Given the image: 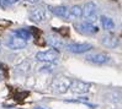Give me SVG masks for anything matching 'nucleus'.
Returning a JSON list of instances; mask_svg holds the SVG:
<instances>
[{"label": "nucleus", "instance_id": "obj_19", "mask_svg": "<svg viewBox=\"0 0 122 109\" xmlns=\"http://www.w3.org/2000/svg\"><path fill=\"white\" fill-rule=\"evenodd\" d=\"M33 109H45V108H42V107H36V108H33Z\"/></svg>", "mask_w": 122, "mask_h": 109}, {"label": "nucleus", "instance_id": "obj_11", "mask_svg": "<svg viewBox=\"0 0 122 109\" xmlns=\"http://www.w3.org/2000/svg\"><path fill=\"white\" fill-rule=\"evenodd\" d=\"M101 43H102V45L107 48H116L118 45V38L116 36L109 33V34H105L101 38Z\"/></svg>", "mask_w": 122, "mask_h": 109}, {"label": "nucleus", "instance_id": "obj_3", "mask_svg": "<svg viewBox=\"0 0 122 109\" xmlns=\"http://www.w3.org/2000/svg\"><path fill=\"white\" fill-rule=\"evenodd\" d=\"M47 15H48V10L43 5L35 6L30 12V17L35 22H42V21L47 20Z\"/></svg>", "mask_w": 122, "mask_h": 109}, {"label": "nucleus", "instance_id": "obj_7", "mask_svg": "<svg viewBox=\"0 0 122 109\" xmlns=\"http://www.w3.org/2000/svg\"><path fill=\"white\" fill-rule=\"evenodd\" d=\"M76 28H78V31L83 34H95V33L99 32V27L95 26L92 22H88V21L80 23Z\"/></svg>", "mask_w": 122, "mask_h": 109}, {"label": "nucleus", "instance_id": "obj_17", "mask_svg": "<svg viewBox=\"0 0 122 109\" xmlns=\"http://www.w3.org/2000/svg\"><path fill=\"white\" fill-rule=\"evenodd\" d=\"M25 1H27V3H30V4H36V3H38L40 0H25Z\"/></svg>", "mask_w": 122, "mask_h": 109}, {"label": "nucleus", "instance_id": "obj_16", "mask_svg": "<svg viewBox=\"0 0 122 109\" xmlns=\"http://www.w3.org/2000/svg\"><path fill=\"white\" fill-rule=\"evenodd\" d=\"M8 4H9L8 0H0V6H4V8H5V6L8 5Z\"/></svg>", "mask_w": 122, "mask_h": 109}, {"label": "nucleus", "instance_id": "obj_2", "mask_svg": "<svg viewBox=\"0 0 122 109\" xmlns=\"http://www.w3.org/2000/svg\"><path fill=\"white\" fill-rule=\"evenodd\" d=\"M36 59L38 61H42V63H56L57 60L59 59V52L57 49L52 48V49H48L46 52H38L36 54Z\"/></svg>", "mask_w": 122, "mask_h": 109}, {"label": "nucleus", "instance_id": "obj_8", "mask_svg": "<svg viewBox=\"0 0 122 109\" xmlns=\"http://www.w3.org/2000/svg\"><path fill=\"white\" fill-rule=\"evenodd\" d=\"M8 45L10 49L12 50H19V49H22L27 45V42L24 41V39H21L20 37H17V36H11V37L8 39Z\"/></svg>", "mask_w": 122, "mask_h": 109}, {"label": "nucleus", "instance_id": "obj_9", "mask_svg": "<svg viewBox=\"0 0 122 109\" xmlns=\"http://www.w3.org/2000/svg\"><path fill=\"white\" fill-rule=\"evenodd\" d=\"M90 63H94V64H105L109 61V55H106L104 53H90L86 55V58H85Z\"/></svg>", "mask_w": 122, "mask_h": 109}, {"label": "nucleus", "instance_id": "obj_1", "mask_svg": "<svg viewBox=\"0 0 122 109\" xmlns=\"http://www.w3.org/2000/svg\"><path fill=\"white\" fill-rule=\"evenodd\" d=\"M70 81H71V78L67 77V76H64V75H58V76H56L53 78V81H52V90L56 92V93H66L68 90H69V86H70Z\"/></svg>", "mask_w": 122, "mask_h": 109}, {"label": "nucleus", "instance_id": "obj_20", "mask_svg": "<svg viewBox=\"0 0 122 109\" xmlns=\"http://www.w3.org/2000/svg\"><path fill=\"white\" fill-rule=\"evenodd\" d=\"M0 48H1V43H0Z\"/></svg>", "mask_w": 122, "mask_h": 109}, {"label": "nucleus", "instance_id": "obj_12", "mask_svg": "<svg viewBox=\"0 0 122 109\" xmlns=\"http://www.w3.org/2000/svg\"><path fill=\"white\" fill-rule=\"evenodd\" d=\"M46 41H47V43L52 48H54L57 50L63 48V41L58 37V36H56V34H48L46 37Z\"/></svg>", "mask_w": 122, "mask_h": 109}, {"label": "nucleus", "instance_id": "obj_13", "mask_svg": "<svg viewBox=\"0 0 122 109\" xmlns=\"http://www.w3.org/2000/svg\"><path fill=\"white\" fill-rule=\"evenodd\" d=\"M100 22H101V26L104 30L106 31H111L115 28V22H113V20L110 18V17H107V16H100Z\"/></svg>", "mask_w": 122, "mask_h": 109}, {"label": "nucleus", "instance_id": "obj_10", "mask_svg": "<svg viewBox=\"0 0 122 109\" xmlns=\"http://www.w3.org/2000/svg\"><path fill=\"white\" fill-rule=\"evenodd\" d=\"M49 11L52 14H54L56 16L62 17V18H68L69 17V9L64 5H59V6H49Z\"/></svg>", "mask_w": 122, "mask_h": 109}, {"label": "nucleus", "instance_id": "obj_6", "mask_svg": "<svg viewBox=\"0 0 122 109\" xmlns=\"http://www.w3.org/2000/svg\"><path fill=\"white\" fill-rule=\"evenodd\" d=\"M67 50L70 53L74 54H81V53H86L92 48L91 44H88V43H71V44H68Z\"/></svg>", "mask_w": 122, "mask_h": 109}, {"label": "nucleus", "instance_id": "obj_4", "mask_svg": "<svg viewBox=\"0 0 122 109\" xmlns=\"http://www.w3.org/2000/svg\"><path fill=\"white\" fill-rule=\"evenodd\" d=\"M69 90L71 92H74V93H78V94H84V93L89 92L90 85L84 82V81H80V80H71Z\"/></svg>", "mask_w": 122, "mask_h": 109}, {"label": "nucleus", "instance_id": "obj_15", "mask_svg": "<svg viewBox=\"0 0 122 109\" xmlns=\"http://www.w3.org/2000/svg\"><path fill=\"white\" fill-rule=\"evenodd\" d=\"M81 14H83V8L79 5H74V6H71V9H69V16L73 18L81 17Z\"/></svg>", "mask_w": 122, "mask_h": 109}, {"label": "nucleus", "instance_id": "obj_5", "mask_svg": "<svg viewBox=\"0 0 122 109\" xmlns=\"http://www.w3.org/2000/svg\"><path fill=\"white\" fill-rule=\"evenodd\" d=\"M96 11H97V6L94 4V3H86L85 4V6L83 8V14H81V16L84 18H86L88 22H92L94 21V17L96 15Z\"/></svg>", "mask_w": 122, "mask_h": 109}, {"label": "nucleus", "instance_id": "obj_18", "mask_svg": "<svg viewBox=\"0 0 122 109\" xmlns=\"http://www.w3.org/2000/svg\"><path fill=\"white\" fill-rule=\"evenodd\" d=\"M9 1V4H15L16 1H19V0H8Z\"/></svg>", "mask_w": 122, "mask_h": 109}, {"label": "nucleus", "instance_id": "obj_14", "mask_svg": "<svg viewBox=\"0 0 122 109\" xmlns=\"http://www.w3.org/2000/svg\"><path fill=\"white\" fill-rule=\"evenodd\" d=\"M15 36H17V37H20L21 39H24V41H30L32 38V34L31 32L28 31V30H24V28H20V30H16L15 31Z\"/></svg>", "mask_w": 122, "mask_h": 109}]
</instances>
